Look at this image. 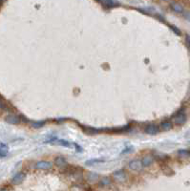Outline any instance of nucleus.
<instances>
[{
    "instance_id": "obj_1",
    "label": "nucleus",
    "mask_w": 190,
    "mask_h": 191,
    "mask_svg": "<svg viewBox=\"0 0 190 191\" xmlns=\"http://www.w3.org/2000/svg\"><path fill=\"white\" fill-rule=\"evenodd\" d=\"M186 121V115L184 112V109L182 108L180 111H178L177 114L173 117V122L177 125H182Z\"/></svg>"
},
{
    "instance_id": "obj_2",
    "label": "nucleus",
    "mask_w": 190,
    "mask_h": 191,
    "mask_svg": "<svg viewBox=\"0 0 190 191\" xmlns=\"http://www.w3.org/2000/svg\"><path fill=\"white\" fill-rule=\"evenodd\" d=\"M128 167L131 171L133 172H136V173H139L142 170V164H141V161L139 159H134L132 161L129 162L128 164Z\"/></svg>"
},
{
    "instance_id": "obj_3",
    "label": "nucleus",
    "mask_w": 190,
    "mask_h": 191,
    "mask_svg": "<svg viewBox=\"0 0 190 191\" xmlns=\"http://www.w3.org/2000/svg\"><path fill=\"white\" fill-rule=\"evenodd\" d=\"M113 179L115 180L117 183H124L127 180V174H126V172L122 169L117 170V171L113 173Z\"/></svg>"
},
{
    "instance_id": "obj_4",
    "label": "nucleus",
    "mask_w": 190,
    "mask_h": 191,
    "mask_svg": "<svg viewBox=\"0 0 190 191\" xmlns=\"http://www.w3.org/2000/svg\"><path fill=\"white\" fill-rule=\"evenodd\" d=\"M144 132L148 135H156L160 132V127L155 123H150L144 127Z\"/></svg>"
},
{
    "instance_id": "obj_5",
    "label": "nucleus",
    "mask_w": 190,
    "mask_h": 191,
    "mask_svg": "<svg viewBox=\"0 0 190 191\" xmlns=\"http://www.w3.org/2000/svg\"><path fill=\"white\" fill-rule=\"evenodd\" d=\"M53 167V164L49 161H38L36 164V168L39 170H48Z\"/></svg>"
},
{
    "instance_id": "obj_6",
    "label": "nucleus",
    "mask_w": 190,
    "mask_h": 191,
    "mask_svg": "<svg viewBox=\"0 0 190 191\" xmlns=\"http://www.w3.org/2000/svg\"><path fill=\"white\" fill-rule=\"evenodd\" d=\"M6 122H8L10 124H19L21 122V119L20 117H18L17 115L15 114H9L8 116L5 118Z\"/></svg>"
},
{
    "instance_id": "obj_7",
    "label": "nucleus",
    "mask_w": 190,
    "mask_h": 191,
    "mask_svg": "<svg viewBox=\"0 0 190 191\" xmlns=\"http://www.w3.org/2000/svg\"><path fill=\"white\" fill-rule=\"evenodd\" d=\"M54 164H56L57 167L63 168L67 165V160L64 157H62V156H58V157L54 159Z\"/></svg>"
},
{
    "instance_id": "obj_8",
    "label": "nucleus",
    "mask_w": 190,
    "mask_h": 191,
    "mask_svg": "<svg viewBox=\"0 0 190 191\" xmlns=\"http://www.w3.org/2000/svg\"><path fill=\"white\" fill-rule=\"evenodd\" d=\"M25 177H26V175L24 174L23 172L17 173V174H15V176H13V178L12 180V183H13V185H18V183L23 182L24 179H25Z\"/></svg>"
},
{
    "instance_id": "obj_9",
    "label": "nucleus",
    "mask_w": 190,
    "mask_h": 191,
    "mask_svg": "<svg viewBox=\"0 0 190 191\" xmlns=\"http://www.w3.org/2000/svg\"><path fill=\"white\" fill-rule=\"evenodd\" d=\"M102 4L107 9H112L119 6V3H117L115 0H102Z\"/></svg>"
},
{
    "instance_id": "obj_10",
    "label": "nucleus",
    "mask_w": 190,
    "mask_h": 191,
    "mask_svg": "<svg viewBox=\"0 0 190 191\" xmlns=\"http://www.w3.org/2000/svg\"><path fill=\"white\" fill-rule=\"evenodd\" d=\"M140 161H141V164H142V166H144V167H147V166H149V165H151L152 164H153L154 159H153L152 156L147 155V156H144V157L142 158V160H140Z\"/></svg>"
},
{
    "instance_id": "obj_11",
    "label": "nucleus",
    "mask_w": 190,
    "mask_h": 191,
    "mask_svg": "<svg viewBox=\"0 0 190 191\" xmlns=\"http://www.w3.org/2000/svg\"><path fill=\"white\" fill-rule=\"evenodd\" d=\"M111 185H112V181L109 177H102L98 182V185L101 187H108Z\"/></svg>"
},
{
    "instance_id": "obj_12",
    "label": "nucleus",
    "mask_w": 190,
    "mask_h": 191,
    "mask_svg": "<svg viewBox=\"0 0 190 191\" xmlns=\"http://www.w3.org/2000/svg\"><path fill=\"white\" fill-rule=\"evenodd\" d=\"M172 127H173V124L170 120H163L161 122V129L163 130V131H169L172 129Z\"/></svg>"
},
{
    "instance_id": "obj_13",
    "label": "nucleus",
    "mask_w": 190,
    "mask_h": 191,
    "mask_svg": "<svg viewBox=\"0 0 190 191\" xmlns=\"http://www.w3.org/2000/svg\"><path fill=\"white\" fill-rule=\"evenodd\" d=\"M171 9L177 13H184V7H182L181 4H179V3H172Z\"/></svg>"
},
{
    "instance_id": "obj_14",
    "label": "nucleus",
    "mask_w": 190,
    "mask_h": 191,
    "mask_svg": "<svg viewBox=\"0 0 190 191\" xmlns=\"http://www.w3.org/2000/svg\"><path fill=\"white\" fill-rule=\"evenodd\" d=\"M104 162V159H91V160H88V161L85 162V164L86 165H95V164H101V162Z\"/></svg>"
},
{
    "instance_id": "obj_15",
    "label": "nucleus",
    "mask_w": 190,
    "mask_h": 191,
    "mask_svg": "<svg viewBox=\"0 0 190 191\" xmlns=\"http://www.w3.org/2000/svg\"><path fill=\"white\" fill-rule=\"evenodd\" d=\"M87 180L90 183H96L98 180V175L94 172H89L87 174Z\"/></svg>"
},
{
    "instance_id": "obj_16",
    "label": "nucleus",
    "mask_w": 190,
    "mask_h": 191,
    "mask_svg": "<svg viewBox=\"0 0 190 191\" xmlns=\"http://www.w3.org/2000/svg\"><path fill=\"white\" fill-rule=\"evenodd\" d=\"M54 142H56L57 144H60V145H62V146H64V147H72V146H71L72 144L70 143V142L67 141H65V140H63V139H60V140H58V139H56Z\"/></svg>"
},
{
    "instance_id": "obj_17",
    "label": "nucleus",
    "mask_w": 190,
    "mask_h": 191,
    "mask_svg": "<svg viewBox=\"0 0 190 191\" xmlns=\"http://www.w3.org/2000/svg\"><path fill=\"white\" fill-rule=\"evenodd\" d=\"M178 154H179L180 157H181V158H184V159L189 158V157H190V151L185 150V149H182V150H179Z\"/></svg>"
},
{
    "instance_id": "obj_18",
    "label": "nucleus",
    "mask_w": 190,
    "mask_h": 191,
    "mask_svg": "<svg viewBox=\"0 0 190 191\" xmlns=\"http://www.w3.org/2000/svg\"><path fill=\"white\" fill-rule=\"evenodd\" d=\"M84 129V132L87 134H90V135H94V134H96L98 133V129H96V128H92V127H85V126H82Z\"/></svg>"
},
{
    "instance_id": "obj_19",
    "label": "nucleus",
    "mask_w": 190,
    "mask_h": 191,
    "mask_svg": "<svg viewBox=\"0 0 190 191\" xmlns=\"http://www.w3.org/2000/svg\"><path fill=\"white\" fill-rule=\"evenodd\" d=\"M31 124H32V126L34 128H40L45 124V121L44 120H36V121H33Z\"/></svg>"
},
{
    "instance_id": "obj_20",
    "label": "nucleus",
    "mask_w": 190,
    "mask_h": 191,
    "mask_svg": "<svg viewBox=\"0 0 190 191\" xmlns=\"http://www.w3.org/2000/svg\"><path fill=\"white\" fill-rule=\"evenodd\" d=\"M4 110H7V104L4 99L0 96V111H4Z\"/></svg>"
},
{
    "instance_id": "obj_21",
    "label": "nucleus",
    "mask_w": 190,
    "mask_h": 191,
    "mask_svg": "<svg viewBox=\"0 0 190 191\" xmlns=\"http://www.w3.org/2000/svg\"><path fill=\"white\" fill-rule=\"evenodd\" d=\"M169 27H170V29L173 31V32L177 34V36H181V31H180L179 29L176 26H172V25H169Z\"/></svg>"
},
{
    "instance_id": "obj_22",
    "label": "nucleus",
    "mask_w": 190,
    "mask_h": 191,
    "mask_svg": "<svg viewBox=\"0 0 190 191\" xmlns=\"http://www.w3.org/2000/svg\"><path fill=\"white\" fill-rule=\"evenodd\" d=\"M5 147V145H3L2 147H0V157H5L8 154V151L5 150V149H3Z\"/></svg>"
},
{
    "instance_id": "obj_23",
    "label": "nucleus",
    "mask_w": 190,
    "mask_h": 191,
    "mask_svg": "<svg viewBox=\"0 0 190 191\" xmlns=\"http://www.w3.org/2000/svg\"><path fill=\"white\" fill-rule=\"evenodd\" d=\"M185 41H186V45H187L188 49L190 50V36H189V34H186V36H185Z\"/></svg>"
},
{
    "instance_id": "obj_24",
    "label": "nucleus",
    "mask_w": 190,
    "mask_h": 191,
    "mask_svg": "<svg viewBox=\"0 0 190 191\" xmlns=\"http://www.w3.org/2000/svg\"><path fill=\"white\" fill-rule=\"evenodd\" d=\"M184 17H185L186 19L190 20V12H185V13H184Z\"/></svg>"
},
{
    "instance_id": "obj_25",
    "label": "nucleus",
    "mask_w": 190,
    "mask_h": 191,
    "mask_svg": "<svg viewBox=\"0 0 190 191\" xmlns=\"http://www.w3.org/2000/svg\"><path fill=\"white\" fill-rule=\"evenodd\" d=\"M74 147H75V148H77V149H78V151H79V152H81V151H82V148H81V147H79V145H78L77 143H74Z\"/></svg>"
},
{
    "instance_id": "obj_26",
    "label": "nucleus",
    "mask_w": 190,
    "mask_h": 191,
    "mask_svg": "<svg viewBox=\"0 0 190 191\" xmlns=\"http://www.w3.org/2000/svg\"><path fill=\"white\" fill-rule=\"evenodd\" d=\"M96 1H101V0H96Z\"/></svg>"
}]
</instances>
